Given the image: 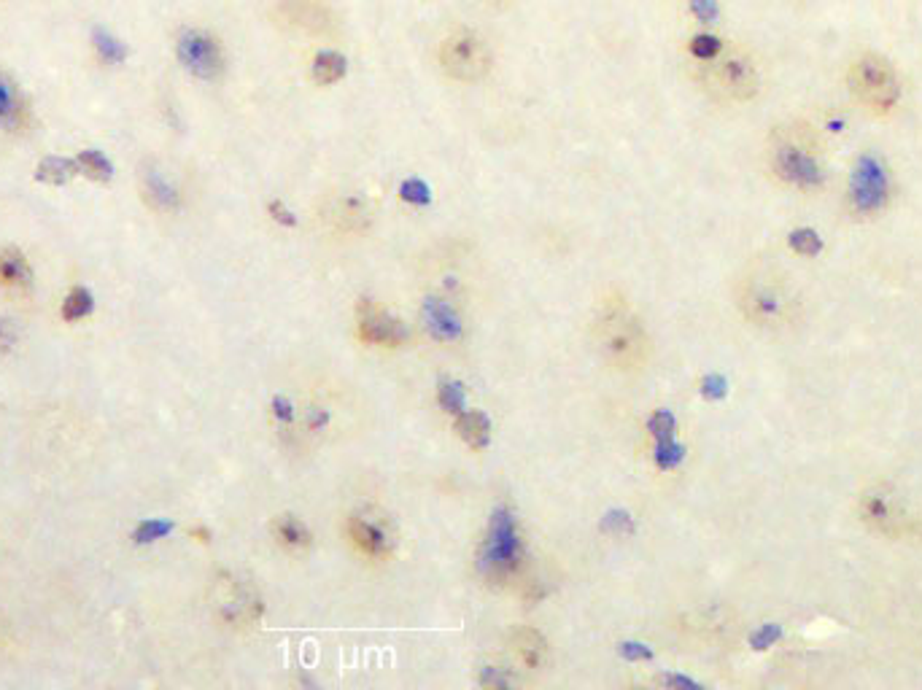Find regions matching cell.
I'll return each mask as SVG.
<instances>
[{"instance_id": "6da1fadb", "label": "cell", "mask_w": 922, "mask_h": 690, "mask_svg": "<svg viewBox=\"0 0 922 690\" xmlns=\"http://www.w3.org/2000/svg\"><path fill=\"white\" fill-rule=\"evenodd\" d=\"M591 340L602 362L623 375H637L650 364L653 340L648 324L621 292H607L591 316Z\"/></svg>"}, {"instance_id": "7a4b0ae2", "label": "cell", "mask_w": 922, "mask_h": 690, "mask_svg": "<svg viewBox=\"0 0 922 690\" xmlns=\"http://www.w3.org/2000/svg\"><path fill=\"white\" fill-rule=\"evenodd\" d=\"M739 316L753 329L780 335L801 321V300L785 275L772 265H753L734 286Z\"/></svg>"}, {"instance_id": "3957f363", "label": "cell", "mask_w": 922, "mask_h": 690, "mask_svg": "<svg viewBox=\"0 0 922 690\" xmlns=\"http://www.w3.org/2000/svg\"><path fill=\"white\" fill-rule=\"evenodd\" d=\"M766 165L774 181L790 192H820L828 181L820 143L804 124L774 130L766 146Z\"/></svg>"}, {"instance_id": "277c9868", "label": "cell", "mask_w": 922, "mask_h": 690, "mask_svg": "<svg viewBox=\"0 0 922 690\" xmlns=\"http://www.w3.org/2000/svg\"><path fill=\"white\" fill-rule=\"evenodd\" d=\"M478 575L486 585L494 588H510L518 585L526 569V548L521 540L518 523L507 510H499L478 548Z\"/></svg>"}, {"instance_id": "5b68a950", "label": "cell", "mask_w": 922, "mask_h": 690, "mask_svg": "<svg viewBox=\"0 0 922 690\" xmlns=\"http://www.w3.org/2000/svg\"><path fill=\"white\" fill-rule=\"evenodd\" d=\"M693 79L707 95L723 103H750L761 92V73L753 57L728 46L712 60L693 62Z\"/></svg>"}, {"instance_id": "8992f818", "label": "cell", "mask_w": 922, "mask_h": 690, "mask_svg": "<svg viewBox=\"0 0 922 690\" xmlns=\"http://www.w3.org/2000/svg\"><path fill=\"white\" fill-rule=\"evenodd\" d=\"M847 87L855 103L874 116L893 114L901 103V81L896 68L879 54H863L852 62L847 71Z\"/></svg>"}, {"instance_id": "52a82bcc", "label": "cell", "mask_w": 922, "mask_h": 690, "mask_svg": "<svg viewBox=\"0 0 922 690\" xmlns=\"http://www.w3.org/2000/svg\"><path fill=\"white\" fill-rule=\"evenodd\" d=\"M211 607L219 623L235 631L257 629L262 623V615H265L262 593L249 580L230 575V572H224L213 580Z\"/></svg>"}, {"instance_id": "ba28073f", "label": "cell", "mask_w": 922, "mask_h": 690, "mask_svg": "<svg viewBox=\"0 0 922 690\" xmlns=\"http://www.w3.org/2000/svg\"><path fill=\"white\" fill-rule=\"evenodd\" d=\"M343 537L351 553L367 564H389L397 553V529L375 507H359L343 521Z\"/></svg>"}, {"instance_id": "9c48e42d", "label": "cell", "mask_w": 922, "mask_h": 690, "mask_svg": "<svg viewBox=\"0 0 922 690\" xmlns=\"http://www.w3.org/2000/svg\"><path fill=\"white\" fill-rule=\"evenodd\" d=\"M858 518L866 529L885 540H901L912 531L909 505L890 483H874L860 491Z\"/></svg>"}, {"instance_id": "30bf717a", "label": "cell", "mask_w": 922, "mask_h": 690, "mask_svg": "<svg viewBox=\"0 0 922 690\" xmlns=\"http://www.w3.org/2000/svg\"><path fill=\"white\" fill-rule=\"evenodd\" d=\"M440 68L448 79L459 84H478L491 73L494 57L488 49L486 38L470 30H456L451 36L443 38L440 52H437Z\"/></svg>"}, {"instance_id": "8fae6325", "label": "cell", "mask_w": 922, "mask_h": 690, "mask_svg": "<svg viewBox=\"0 0 922 690\" xmlns=\"http://www.w3.org/2000/svg\"><path fill=\"white\" fill-rule=\"evenodd\" d=\"M375 211L367 197L356 192H335L319 208V227L327 238L356 240L373 230Z\"/></svg>"}, {"instance_id": "7c38bea8", "label": "cell", "mask_w": 922, "mask_h": 690, "mask_svg": "<svg viewBox=\"0 0 922 690\" xmlns=\"http://www.w3.org/2000/svg\"><path fill=\"white\" fill-rule=\"evenodd\" d=\"M890 200V176L885 165L877 157H860L855 162V170L850 176V189H847V205L855 219H869L877 216L887 208Z\"/></svg>"}, {"instance_id": "4fadbf2b", "label": "cell", "mask_w": 922, "mask_h": 690, "mask_svg": "<svg viewBox=\"0 0 922 690\" xmlns=\"http://www.w3.org/2000/svg\"><path fill=\"white\" fill-rule=\"evenodd\" d=\"M270 17L281 30L297 36H329L337 30L335 11L324 6L321 0H278Z\"/></svg>"}, {"instance_id": "5bb4252c", "label": "cell", "mask_w": 922, "mask_h": 690, "mask_svg": "<svg viewBox=\"0 0 922 690\" xmlns=\"http://www.w3.org/2000/svg\"><path fill=\"white\" fill-rule=\"evenodd\" d=\"M356 340L370 348H386L394 351L399 345L408 343V327L397 319L394 313L378 305V302H362L356 310Z\"/></svg>"}, {"instance_id": "9a60e30c", "label": "cell", "mask_w": 922, "mask_h": 690, "mask_svg": "<svg viewBox=\"0 0 922 690\" xmlns=\"http://www.w3.org/2000/svg\"><path fill=\"white\" fill-rule=\"evenodd\" d=\"M178 60L197 79H219L224 73L222 44L205 30H187L178 38Z\"/></svg>"}, {"instance_id": "2e32d148", "label": "cell", "mask_w": 922, "mask_h": 690, "mask_svg": "<svg viewBox=\"0 0 922 690\" xmlns=\"http://www.w3.org/2000/svg\"><path fill=\"white\" fill-rule=\"evenodd\" d=\"M507 650L524 672H542L550 661V642L534 626H515L507 634Z\"/></svg>"}, {"instance_id": "e0dca14e", "label": "cell", "mask_w": 922, "mask_h": 690, "mask_svg": "<svg viewBox=\"0 0 922 690\" xmlns=\"http://www.w3.org/2000/svg\"><path fill=\"white\" fill-rule=\"evenodd\" d=\"M267 529H270L275 548L286 556H305L313 548V531L300 515L278 513L275 518H270Z\"/></svg>"}, {"instance_id": "ac0fdd59", "label": "cell", "mask_w": 922, "mask_h": 690, "mask_svg": "<svg viewBox=\"0 0 922 690\" xmlns=\"http://www.w3.org/2000/svg\"><path fill=\"white\" fill-rule=\"evenodd\" d=\"M0 284L14 292H25L33 284V270L27 259L17 248H3L0 251Z\"/></svg>"}, {"instance_id": "d6986e66", "label": "cell", "mask_w": 922, "mask_h": 690, "mask_svg": "<svg viewBox=\"0 0 922 690\" xmlns=\"http://www.w3.org/2000/svg\"><path fill=\"white\" fill-rule=\"evenodd\" d=\"M143 192H146V200H149L157 211H176L178 203H181V195H178V189L173 181L157 173V170H149V173H143Z\"/></svg>"}, {"instance_id": "ffe728a7", "label": "cell", "mask_w": 922, "mask_h": 690, "mask_svg": "<svg viewBox=\"0 0 922 690\" xmlns=\"http://www.w3.org/2000/svg\"><path fill=\"white\" fill-rule=\"evenodd\" d=\"M456 434H459L464 443L470 445V448H483L488 443V434H491V424H488L486 416H480V413H459L456 416V424H453Z\"/></svg>"}, {"instance_id": "44dd1931", "label": "cell", "mask_w": 922, "mask_h": 690, "mask_svg": "<svg viewBox=\"0 0 922 690\" xmlns=\"http://www.w3.org/2000/svg\"><path fill=\"white\" fill-rule=\"evenodd\" d=\"M346 76V57L337 52H321L313 60V81L321 87L337 84V81Z\"/></svg>"}, {"instance_id": "7402d4cb", "label": "cell", "mask_w": 922, "mask_h": 690, "mask_svg": "<svg viewBox=\"0 0 922 690\" xmlns=\"http://www.w3.org/2000/svg\"><path fill=\"white\" fill-rule=\"evenodd\" d=\"M22 114H25V106H22L17 87L6 76H0V124L17 127L22 122Z\"/></svg>"}, {"instance_id": "603a6c76", "label": "cell", "mask_w": 922, "mask_h": 690, "mask_svg": "<svg viewBox=\"0 0 922 690\" xmlns=\"http://www.w3.org/2000/svg\"><path fill=\"white\" fill-rule=\"evenodd\" d=\"M76 173H79V162L63 160V157H46V160L38 165V178L46 181V184H65V181H71Z\"/></svg>"}, {"instance_id": "cb8c5ba5", "label": "cell", "mask_w": 922, "mask_h": 690, "mask_svg": "<svg viewBox=\"0 0 922 690\" xmlns=\"http://www.w3.org/2000/svg\"><path fill=\"white\" fill-rule=\"evenodd\" d=\"M79 170L81 173H87L89 178H95V181H108V178H111V173H114V168H111V162L106 160V157H103V154H100V151H95V149H89V151H81L79 154Z\"/></svg>"}, {"instance_id": "d4e9b609", "label": "cell", "mask_w": 922, "mask_h": 690, "mask_svg": "<svg viewBox=\"0 0 922 690\" xmlns=\"http://www.w3.org/2000/svg\"><path fill=\"white\" fill-rule=\"evenodd\" d=\"M92 308H95V300H92V294L87 292V289H73L71 294H68V297H65V302H63V316L68 321H79V319H84V316H89V313H92Z\"/></svg>"}, {"instance_id": "484cf974", "label": "cell", "mask_w": 922, "mask_h": 690, "mask_svg": "<svg viewBox=\"0 0 922 690\" xmlns=\"http://www.w3.org/2000/svg\"><path fill=\"white\" fill-rule=\"evenodd\" d=\"M723 41H720L718 36H710V33H699V36H693L691 41H688V54H691V60L693 62H704V60H712V57H715V54H720V49H723Z\"/></svg>"}, {"instance_id": "4316f807", "label": "cell", "mask_w": 922, "mask_h": 690, "mask_svg": "<svg viewBox=\"0 0 922 690\" xmlns=\"http://www.w3.org/2000/svg\"><path fill=\"white\" fill-rule=\"evenodd\" d=\"M790 248L796 251L798 257H817L820 248H823V240L815 230H796L790 232Z\"/></svg>"}, {"instance_id": "83f0119b", "label": "cell", "mask_w": 922, "mask_h": 690, "mask_svg": "<svg viewBox=\"0 0 922 690\" xmlns=\"http://www.w3.org/2000/svg\"><path fill=\"white\" fill-rule=\"evenodd\" d=\"M95 49H98L100 60L106 62H122L125 60V46L119 44L114 36H108L106 30H95Z\"/></svg>"}, {"instance_id": "f1b7e54d", "label": "cell", "mask_w": 922, "mask_h": 690, "mask_svg": "<svg viewBox=\"0 0 922 690\" xmlns=\"http://www.w3.org/2000/svg\"><path fill=\"white\" fill-rule=\"evenodd\" d=\"M168 531H170V523H162V521L141 523V526H138V531H135V540H138V542L160 540V537H165Z\"/></svg>"}, {"instance_id": "f546056e", "label": "cell", "mask_w": 922, "mask_h": 690, "mask_svg": "<svg viewBox=\"0 0 922 690\" xmlns=\"http://www.w3.org/2000/svg\"><path fill=\"white\" fill-rule=\"evenodd\" d=\"M693 11H696V17L704 19V22H710L715 17V3L712 0H693Z\"/></svg>"}, {"instance_id": "4dcf8cb0", "label": "cell", "mask_w": 922, "mask_h": 690, "mask_svg": "<svg viewBox=\"0 0 922 690\" xmlns=\"http://www.w3.org/2000/svg\"><path fill=\"white\" fill-rule=\"evenodd\" d=\"M11 343H14V329H11L9 321H0V345Z\"/></svg>"}]
</instances>
